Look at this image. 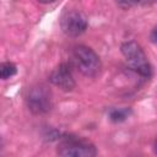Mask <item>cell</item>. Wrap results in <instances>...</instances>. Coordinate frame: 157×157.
<instances>
[{"instance_id": "5b68a950", "label": "cell", "mask_w": 157, "mask_h": 157, "mask_svg": "<svg viewBox=\"0 0 157 157\" xmlns=\"http://www.w3.org/2000/svg\"><path fill=\"white\" fill-rule=\"evenodd\" d=\"M60 26L63 32L69 37H78L81 36L88 26V20L85 13L78 10H70L66 11L61 20Z\"/></svg>"}, {"instance_id": "6da1fadb", "label": "cell", "mask_w": 157, "mask_h": 157, "mask_svg": "<svg viewBox=\"0 0 157 157\" xmlns=\"http://www.w3.org/2000/svg\"><path fill=\"white\" fill-rule=\"evenodd\" d=\"M71 65L82 75L93 77L101 70V60L97 53L86 45H76L71 52Z\"/></svg>"}, {"instance_id": "30bf717a", "label": "cell", "mask_w": 157, "mask_h": 157, "mask_svg": "<svg viewBox=\"0 0 157 157\" xmlns=\"http://www.w3.org/2000/svg\"><path fill=\"white\" fill-rule=\"evenodd\" d=\"M37 1L40 2V4H52V2H54L56 0H37Z\"/></svg>"}, {"instance_id": "9c48e42d", "label": "cell", "mask_w": 157, "mask_h": 157, "mask_svg": "<svg viewBox=\"0 0 157 157\" xmlns=\"http://www.w3.org/2000/svg\"><path fill=\"white\" fill-rule=\"evenodd\" d=\"M115 2L121 9H130L136 5H150L155 2V0H115Z\"/></svg>"}, {"instance_id": "7a4b0ae2", "label": "cell", "mask_w": 157, "mask_h": 157, "mask_svg": "<svg viewBox=\"0 0 157 157\" xmlns=\"http://www.w3.org/2000/svg\"><path fill=\"white\" fill-rule=\"evenodd\" d=\"M120 52L131 70H134L142 77L148 78L151 76V74H152L151 65H150L142 48L140 47V44H137L134 40L124 42L120 47Z\"/></svg>"}, {"instance_id": "8992f818", "label": "cell", "mask_w": 157, "mask_h": 157, "mask_svg": "<svg viewBox=\"0 0 157 157\" xmlns=\"http://www.w3.org/2000/svg\"><path fill=\"white\" fill-rule=\"evenodd\" d=\"M49 81L54 86H56L58 88L65 92L72 91L76 86L71 72V66L66 63H61L52 71V74L49 75Z\"/></svg>"}, {"instance_id": "7c38bea8", "label": "cell", "mask_w": 157, "mask_h": 157, "mask_svg": "<svg viewBox=\"0 0 157 157\" xmlns=\"http://www.w3.org/2000/svg\"><path fill=\"white\" fill-rule=\"evenodd\" d=\"M0 148H1V139H0Z\"/></svg>"}, {"instance_id": "8fae6325", "label": "cell", "mask_w": 157, "mask_h": 157, "mask_svg": "<svg viewBox=\"0 0 157 157\" xmlns=\"http://www.w3.org/2000/svg\"><path fill=\"white\" fill-rule=\"evenodd\" d=\"M155 33H156V28H153V31H152V34H151V40L155 43L156 42V36H155Z\"/></svg>"}, {"instance_id": "52a82bcc", "label": "cell", "mask_w": 157, "mask_h": 157, "mask_svg": "<svg viewBox=\"0 0 157 157\" xmlns=\"http://www.w3.org/2000/svg\"><path fill=\"white\" fill-rule=\"evenodd\" d=\"M131 114L130 108H112L108 112V117L113 123H121L126 120Z\"/></svg>"}, {"instance_id": "ba28073f", "label": "cell", "mask_w": 157, "mask_h": 157, "mask_svg": "<svg viewBox=\"0 0 157 157\" xmlns=\"http://www.w3.org/2000/svg\"><path fill=\"white\" fill-rule=\"evenodd\" d=\"M17 66L11 61H4L0 64V80H7L16 75Z\"/></svg>"}, {"instance_id": "3957f363", "label": "cell", "mask_w": 157, "mask_h": 157, "mask_svg": "<svg viewBox=\"0 0 157 157\" xmlns=\"http://www.w3.org/2000/svg\"><path fill=\"white\" fill-rule=\"evenodd\" d=\"M56 153L64 157H93L97 155L96 147L85 140L65 136L58 145Z\"/></svg>"}, {"instance_id": "277c9868", "label": "cell", "mask_w": 157, "mask_h": 157, "mask_svg": "<svg viewBox=\"0 0 157 157\" xmlns=\"http://www.w3.org/2000/svg\"><path fill=\"white\" fill-rule=\"evenodd\" d=\"M26 103L28 109L33 114H44L52 107L50 91L45 86H34L28 91L26 97Z\"/></svg>"}]
</instances>
